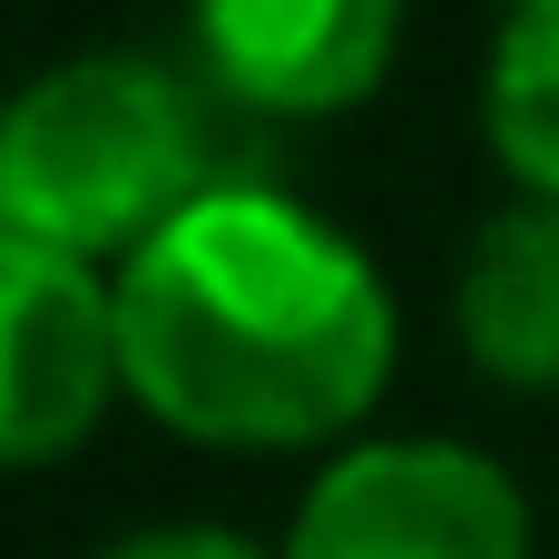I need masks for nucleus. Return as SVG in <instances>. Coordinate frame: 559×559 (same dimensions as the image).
I'll list each match as a JSON object with an SVG mask.
<instances>
[{"instance_id":"f257e3e1","label":"nucleus","mask_w":559,"mask_h":559,"mask_svg":"<svg viewBox=\"0 0 559 559\" xmlns=\"http://www.w3.org/2000/svg\"><path fill=\"white\" fill-rule=\"evenodd\" d=\"M403 324L373 255L305 197L216 177L118 255L128 403L206 452L344 442L393 383Z\"/></svg>"},{"instance_id":"f03ea898","label":"nucleus","mask_w":559,"mask_h":559,"mask_svg":"<svg viewBox=\"0 0 559 559\" xmlns=\"http://www.w3.org/2000/svg\"><path fill=\"white\" fill-rule=\"evenodd\" d=\"M197 187H216L206 118L197 88L157 59L88 49L0 98V236H39L108 265L147 246Z\"/></svg>"},{"instance_id":"7ed1b4c3","label":"nucleus","mask_w":559,"mask_h":559,"mask_svg":"<svg viewBox=\"0 0 559 559\" xmlns=\"http://www.w3.org/2000/svg\"><path fill=\"white\" fill-rule=\"evenodd\" d=\"M285 559H531V501L472 442H354L295 501Z\"/></svg>"},{"instance_id":"20e7f679","label":"nucleus","mask_w":559,"mask_h":559,"mask_svg":"<svg viewBox=\"0 0 559 559\" xmlns=\"http://www.w3.org/2000/svg\"><path fill=\"white\" fill-rule=\"evenodd\" d=\"M118 393V275L69 246L0 236V472L79 452Z\"/></svg>"},{"instance_id":"39448f33","label":"nucleus","mask_w":559,"mask_h":559,"mask_svg":"<svg viewBox=\"0 0 559 559\" xmlns=\"http://www.w3.org/2000/svg\"><path fill=\"white\" fill-rule=\"evenodd\" d=\"M216 98L255 118H344L393 79L403 0H187Z\"/></svg>"},{"instance_id":"423d86ee","label":"nucleus","mask_w":559,"mask_h":559,"mask_svg":"<svg viewBox=\"0 0 559 559\" xmlns=\"http://www.w3.org/2000/svg\"><path fill=\"white\" fill-rule=\"evenodd\" d=\"M452 324L491 383L559 393V197L521 187V206H501L472 236L462 285H452Z\"/></svg>"},{"instance_id":"0eeeda50","label":"nucleus","mask_w":559,"mask_h":559,"mask_svg":"<svg viewBox=\"0 0 559 559\" xmlns=\"http://www.w3.org/2000/svg\"><path fill=\"white\" fill-rule=\"evenodd\" d=\"M481 128L531 197H559V0H511L481 79Z\"/></svg>"},{"instance_id":"6e6552de","label":"nucleus","mask_w":559,"mask_h":559,"mask_svg":"<svg viewBox=\"0 0 559 559\" xmlns=\"http://www.w3.org/2000/svg\"><path fill=\"white\" fill-rule=\"evenodd\" d=\"M98 559H285V550H255L246 531H216V521H157V531L108 540Z\"/></svg>"}]
</instances>
